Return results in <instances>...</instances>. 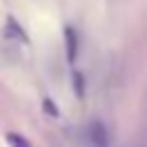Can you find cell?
<instances>
[{"label":"cell","instance_id":"cell-5","mask_svg":"<svg viewBox=\"0 0 147 147\" xmlns=\"http://www.w3.org/2000/svg\"><path fill=\"white\" fill-rule=\"evenodd\" d=\"M74 80H76V90H78V96H83V76L76 71L74 74Z\"/></svg>","mask_w":147,"mask_h":147},{"label":"cell","instance_id":"cell-2","mask_svg":"<svg viewBox=\"0 0 147 147\" xmlns=\"http://www.w3.org/2000/svg\"><path fill=\"white\" fill-rule=\"evenodd\" d=\"M64 41H67V60L74 64L78 57V34L74 25H64Z\"/></svg>","mask_w":147,"mask_h":147},{"label":"cell","instance_id":"cell-4","mask_svg":"<svg viewBox=\"0 0 147 147\" xmlns=\"http://www.w3.org/2000/svg\"><path fill=\"white\" fill-rule=\"evenodd\" d=\"M44 110H46L48 115L57 117V106H53V101H51V99H44Z\"/></svg>","mask_w":147,"mask_h":147},{"label":"cell","instance_id":"cell-1","mask_svg":"<svg viewBox=\"0 0 147 147\" xmlns=\"http://www.w3.org/2000/svg\"><path fill=\"white\" fill-rule=\"evenodd\" d=\"M87 136H90V142L94 147H108V131L103 126V122L99 119H92L87 124Z\"/></svg>","mask_w":147,"mask_h":147},{"label":"cell","instance_id":"cell-3","mask_svg":"<svg viewBox=\"0 0 147 147\" xmlns=\"http://www.w3.org/2000/svg\"><path fill=\"white\" fill-rule=\"evenodd\" d=\"M7 142H9V147H30V142L21 133H7Z\"/></svg>","mask_w":147,"mask_h":147}]
</instances>
